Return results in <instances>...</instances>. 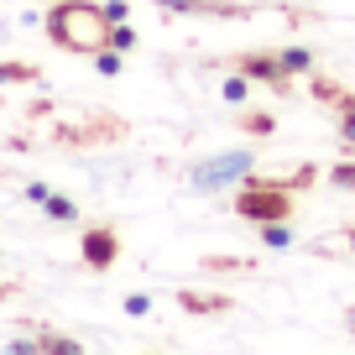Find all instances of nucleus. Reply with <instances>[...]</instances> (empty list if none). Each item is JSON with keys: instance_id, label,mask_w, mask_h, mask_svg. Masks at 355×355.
I'll return each instance as SVG.
<instances>
[{"instance_id": "39448f33", "label": "nucleus", "mask_w": 355, "mask_h": 355, "mask_svg": "<svg viewBox=\"0 0 355 355\" xmlns=\"http://www.w3.org/2000/svg\"><path fill=\"white\" fill-rule=\"evenodd\" d=\"M78 256H84L89 272H110L121 261V230L115 225H89L84 241H78Z\"/></svg>"}, {"instance_id": "2eb2a0df", "label": "nucleus", "mask_w": 355, "mask_h": 355, "mask_svg": "<svg viewBox=\"0 0 355 355\" xmlns=\"http://www.w3.org/2000/svg\"><path fill=\"white\" fill-rule=\"evenodd\" d=\"M94 68H100L105 78H121V68H125V53H121V47H100V53H94Z\"/></svg>"}, {"instance_id": "aec40b11", "label": "nucleus", "mask_w": 355, "mask_h": 355, "mask_svg": "<svg viewBox=\"0 0 355 355\" xmlns=\"http://www.w3.org/2000/svg\"><path fill=\"white\" fill-rule=\"evenodd\" d=\"M329 189H340V193H355V162H340V167H329Z\"/></svg>"}, {"instance_id": "9b49d317", "label": "nucleus", "mask_w": 355, "mask_h": 355, "mask_svg": "<svg viewBox=\"0 0 355 355\" xmlns=\"http://www.w3.org/2000/svg\"><path fill=\"white\" fill-rule=\"evenodd\" d=\"M235 125H241L245 136H256V141H261V136L277 131V115H272V110H245V105H241V121H235Z\"/></svg>"}, {"instance_id": "5701e85b", "label": "nucleus", "mask_w": 355, "mask_h": 355, "mask_svg": "<svg viewBox=\"0 0 355 355\" xmlns=\"http://www.w3.org/2000/svg\"><path fill=\"white\" fill-rule=\"evenodd\" d=\"M47 193H53V189H47V183H26V199H32V204H42Z\"/></svg>"}, {"instance_id": "f3484780", "label": "nucleus", "mask_w": 355, "mask_h": 355, "mask_svg": "<svg viewBox=\"0 0 355 355\" xmlns=\"http://www.w3.org/2000/svg\"><path fill=\"white\" fill-rule=\"evenodd\" d=\"M121 309H125V319H146V313L157 309V298H152V293H125Z\"/></svg>"}, {"instance_id": "bb28decb", "label": "nucleus", "mask_w": 355, "mask_h": 355, "mask_svg": "<svg viewBox=\"0 0 355 355\" xmlns=\"http://www.w3.org/2000/svg\"><path fill=\"white\" fill-rule=\"evenodd\" d=\"M309 6H319V0H309Z\"/></svg>"}, {"instance_id": "1a4fd4ad", "label": "nucleus", "mask_w": 355, "mask_h": 355, "mask_svg": "<svg viewBox=\"0 0 355 355\" xmlns=\"http://www.w3.org/2000/svg\"><path fill=\"white\" fill-rule=\"evenodd\" d=\"M256 230H261V245H266V251H293V245H298L293 220H266V225H256Z\"/></svg>"}, {"instance_id": "9d476101", "label": "nucleus", "mask_w": 355, "mask_h": 355, "mask_svg": "<svg viewBox=\"0 0 355 355\" xmlns=\"http://www.w3.org/2000/svg\"><path fill=\"white\" fill-rule=\"evenodd\" d=\"M178 303L189 313H230V298H214V293H193V288H178Z\"/></svg>"}, {"instance_id": "393cba45", "label": "nucleus", "mask_w": 355, "mask_h": 355, "mask_svg": "<svg viewBox=\"0 0 355 355\" xmlns=\"http://www.w3.org/2000/svg\"><path fill=\"white\" fill-rule=\"evenodd\" d=\"M345 241H350V251H355V230H345Z\"/></svg>"}, {"instance_id": "f257e3e1", "label": "nucleus", "mask_w": 355, "mask_h": 355, "mask_svg": "<svg viewBox=\"0 0 355 355\" xmlns=\"http://www.w3.org/2000/svg\"><path fill=\"white\" fill-rule=\"evenodd\" d=\"M42 32L58 53L73 58H94L100 47H110V16L94 0H53L42 16Z\"/></svg>"}, {"instance_id": "ddd939ff", "label": "nucleus", "mask_w": 355, "mask_h": 355, "mask_svg": "<svg viewBox=\"0 0 355 355\" xmlns=\"http://www.w3.org/2000/svg\"><path fill=\"white\" fill-rule=\"evenodd\" d=\"M220 100L241 110V105L251 100V78H245V73H235V68H230V78H220Z\"/></svg>"}, {"instance_id": "4468645a", "label": "nucleus", "mask_w": 355, "mask_h": 355, "mask_svg": "<svg viewBox=\"0 0 355 355\" xmlns=\"http://www.w3.org/2000/svg\"><path fill=\"white\" fill-rule=\"evenodd\" d=\"M37 63H0V84H37Z\"/></svg>"}, {"instance_id": "f03ea898", "label": "nucleus", "mask_w": 355, "mask_h": 355, "mask_svg": "<svg viewBox=\"0 0 355 355\" xmlns=\"http://www.w3.org/2000/svg\"><path fill=\"white\" fill-rule=\"evenodd\" d=\"M313 178H319L313 167H298L288 183H282V178H245V183H235L230 209L241 214V220H251V225L293 220V209H298V189H309Z\"/></svg>"}, {"instance_id": "20e7f679", "label": "nucleus", "mask_w": 355, "mask_h": 355, "mask_svg": "<svg viewBox=\"0 0 355 355\" xmlns=\"http://www.w3.org/2000/svg\"><path fill=\"white\" fill-rule=\"evenodd\" d=\"M225 68H235V73H245L251 84H266L272 94H293V73L282 68L277 47H251V53H235Z\"/></svg>"}, {"instance_id": "412c9836", "label": "nucleus", "mask_w": 355, "mask_h": 355, "mask_svg": "<svg viewBox=\"0 0 355 355\" xmlns=\"http://www.w3.org/2000/svg\"><path fill=\"white\" fill-rule=\"evenodd\" d=\"M100 11L110 16V21H131V0H105Z\"/></svg>"}, {"instance_id": "a211bd4d", "label": "nucleus", "mask_w": 355, "mask_h": 355, "mask_svg": "<svg viewBox=\"0 0 355 355\" xmlns=\"http://www.w3.org/2000/svg\"><path fill=\"white\" fill-rule=\"evenodd\" d=\"M37 345H42L47 355H78V350H84V345L68 340V334H37Z\"/></svg>"}, {"instance_id": "f8f14e48", "label": "nucleus", "mask_w": 355, "mask_h": 355, "mask_svg": "<svg viewBox=\"0 0 355 355\" xmlns=\"http://www.w3.org/2000/svg\"><path fill=\"white\" fill-rule=\"evenodd\" d=\"M42 214H47V220H58V225H78V204L68 199V193H47Z\"/></svg>"}, {"instance_id": "7ed1b4c3", "label": "nucleus", "mask_w": 355, "mask_h": 355, "mask_svg": "<svg viewBox=\"0 0 355 355\" xmlns=\"http://www.w3.org/2000/svg\"><path fill=\"white\" fill-rule=\"evenodd\" d=\"M251 162H256L251 152H220V157H209V162H193V167H189V183H193L199 193L235 189V183H245V178H251Z\"/></svg>"}, {"instance_id": "a878e982", "label": "nucleus", "mask_w": 355, "mask_h": 355, "mask_svg": "<svg viewBox=\"0 0 355 355\" xmlns=\"http://www.w3.org/2000/svg\"><path fill=\"white\" fill-rule=\"evenodd\" d=\"M0 298H11V288H6V282H0Z\"/></svg>"}, {"instance_id": "dca6fc26", "label": "nucleus", "mask_w": 355, "mask_h": 355, "mask_svg": "<svg viewBox=\"0 0 355 355\" xmlns=\"http://www.w3.org/2000/svg\"><path fill=\"white\" fill-rule=\"evenodd\" d=\"M309 94H313V100H319V105H329V110H334V105H340V94H345V89L334 84V78H309Z\"/></svg>"}, {"instance_id": "6ab92c4d", "label": "nucleus", "mask_w": 355, "mask_h": 355, "mask_svg": "<svg viewBox=\"0 0 355 355\" xmlns=\"http://www.w3.org/2000/svg\"><path fill=\"white\" fill-rule=\"evenodd\" d=\"M136 42H141V32H136L131 21H110V47H121V53H131Z\"/></svg>"}, {"instance_id": "b1692460", "label": "nucleus", "mask_w": 355, "mask_h": 355, "mask_svg": "<svg viewBox=\"0 0 355 355\" xmlns=\"http://www.w3.org/2000/svg\"><path fill=\"white\" fill-rule=\"evenodd\" d=\"M345 329L355 334V303H350V309H345Z\"/></svg>"}, {"instance_id": "6e6552de", "label": "nucleus", "mask_w": 355, "mask_h": 355, "mask_svg": "<svg viewBox=\"0 0 355 355\" xmlns=\"http://www.w3.org/2000/svg\"><path fill=\"white\" fill-rule=\"evenodd\" d=\"M277 58H282V68H288L293 78H309L313 68H319V58H313V47H303V42H288V47H277Z\"/></svg>"}, {"instance_id": "0eeeda50", "label": "nucleus", "mask_w": 355, "mask_h": 355, "mask_svg": "<svg viewBox=\"0 0 355 355\" xmlns=\"http://www.w3.org/2000/svg\"><path fill=\"white\" fill-rule=\"evenodd\" d=\"M334 131H340V146L355 157V94H350V89H345L340 105H334Z\"/></svg>"}, {"instance_id": "423d86ee", "label": "nucleus", "mask_w": 355, "mask_h": 355, "mask_svg": "<svg viewBox=\"0 0 355 355\" xmlns=\"http://www.w3.org/2000/svg\"><path fill=\"white\" fill-rule=\"evenodd\" d=\"M152 6H162L173 16H220V21H245L251 16V6H241V0H152Z\"/></svg>"}, {"instance_id": "4be33fe9", "label": "nucleus", "mask_w": 355, "mask_h": 355, "mask_svg": "<svg viewBox=\"0 0 355 355\" xmlns=\"http://www.w3.org/2000/svg\"><path fill=\"white\" fill-rule=\"evenodd\" d=\"M6 350H11V355H37L42 345H37V334H32V340L21 334V340H6Z\"/></svg>"}]
</instances>
